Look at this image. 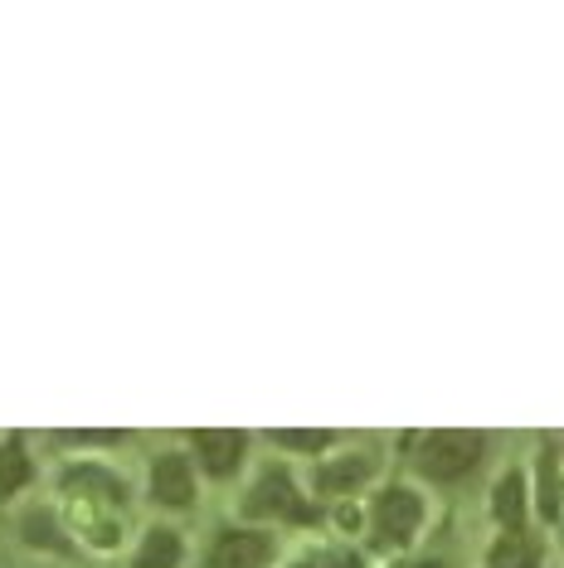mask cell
Segmentation results:
<instances>
[{"label": "cell", "instance_id": "5", "mask_svg": "<svg viewBox=\"0 0 564 568\" xmlns=\"http://www.w3.org/2000/svg\"><path fill=\"white\" fill-rule=\"evenodd\" d=\"M151 496L161 500V506H190V496H195V476H190V462L181 452H165V457L151 467Z\"/></svg>", "mask_w": 564, "mask_h": 568}, {"label": "cell", "instance_id": "15", "mask_svg": "<svg viewBox=\"0 0 564 568\" xmlns=\"http://www.w3.org/2000/svg\"><path fill=\"white\" fill-rule=\"evenodd\" d=\"M326 568H361V559H355V554H336Z\"/></svg>", "mask_w": 564, "mask_h": 568}, {"label": "cell", "instance_id": "11", "mask_svg": "<svg viewBox=\"0 0 564 568\" xmlns=\"http://www.w3.org/2000/svg\"><path fill=\"white\" fill-rule=\"evenodd\" d=\"M492 568H535V545L525 535H506L492 549Z\"/></svg>", "mask_w": 564, "mask_h": 568}, {"label": "cell", "instance_id": "9", "mask_svg": "<svg viewBox=\"0 0 564 568\" xmlns=\"http://www.w3.org/2000/svg\"><path fill=\"white\" fill-rule=\"evenodd\" d=\"M175 564H181V539L171 529H151L137 554V568H175Z\"/></svg>", "mask_w": 564, "mask_h": 568}, {"label": "cell", "instance_id": "6", "mask_svg": "<svg viewBox=\"0 0 564 568\" xmlns=\"http://www.w3.org/2000/svg\"><path fill=\"white\" fill-rule=\"evenodd\" d=\"M370 471H375V457H370V452H351V457H336V462H326V467H316V490H322V496H345V490L370 481Z\"/></svg>", "mask_w": 564, "mask_h": 568}, {"label": "cell", "instance_id": "17", "mask_svg": "<svg viewBox=\"0 0 564 568\" xmlns=\"http://www.w3.org/2000/svg\"><path fill=\"white\" fill-rule=\"evenodd\" d=\"M292 568H312V564H306V559H302V564H292Z\"/></svg>", "mask_w": 564, "mask_h": 568}, {"label": "cell", "instance_id": "12", "mask_svg": "<svg viewBox=\"0 0 564 568\" xmlns=\"http://www.w3.org/2000/svg\"><path fill=\"white\" fill-rule=\"evenodd\" d=\"M541 515H545V520H560V467H555V452H541Z\"/></svg>", "mask_w": 564, "mask_h": 568}, {"label": "cell", "instance_id": "7", "mask_svg": "<svg viewBox=\"0 0 564 568\" xmlns=\"http://www.w3.org/2000/svg\"><path fill=\"white\" fill-rule=\"evenodd\" d=\"M195 447H200V462L210 476H229V471H239V462H243V433L210 428L195 437Z\"/></svg>", "mask_w": 564, "mask_h": 568}, {"label": "cell", "instance_id": "10", "mask_svg": "<svg viewBox=\"0 0 564 568\" xmlns=\"http://www.w3.org/2000/svg\"><path fill=\"white\" fill-rule=\"evenodd\" d=\"M24 481H30V457H24V443H20V437H10V443L0 447V496L20 490Z\"/></svg>", "mask_w": 564, "mask_h": 568}, {"label": "cell", "instance_id": "13", "mask_svg": "<svg viewBox=\"0 0 564 568\" xmlns=\"http://www.w3.org/2000/svg\"><path fill=\"white\" fill-rule=\"evenodd\" d=\"M24 539H30V545H49V549H69V539L59 535V525L49 520V515H24Z\"/></svg>", "mask_w": 564, "mask_h": 568}, {"label": "cell", "instance_id": "16", "mask_svg": "<svg viewBox=\"0 0 564 568\" xmlns=\"http://www.w3.org/2000/svg\"><path fill=\"white\" fill-rule=\"evenodd\" d=\"M414 568H443V564H414Z\"/></svg>", "mask_w": 564, "mask_h": 568}, {"label": "cell", "instance_id": "4", "mask_svg": "<svg viewBox=\"0 0 564 568\" xmlns=\"http://www.w3.org/2000/svg\"><path fill=\"white\" fill-rule=\"evenodd\" d=\"M273 559V539L259 529H229L210 554V568H268Z\"/></svg>", "mask_w": 564, "mask_h": 568}, {"label": "cell", "instance_id": "3", "mask_svg": "<svg viewBox=\"0 0 564 568\" xmlns=\"http://www.w3.org/2000/svg\"><path fill=\"white\" fill-rule=\"evenodd\" d=\"M249 515H282V520H312V506L298 496L288 471H263V481L249 496Z\"/></svg>", "mask_w": 564, "mask_h": 568}, {"label": "cell", "instance_id": "2", "mask_svg": "<svg viewBox=\"0 0 564 568\" xmlns=\"http://www.w3.org/2000/svg\"><path fill=\"white\" fill-rule=\"evenodd\" d=\"M419 525H423V500L414 496V490H404V486L384 490L380 506H375V535H380V545H390V549L409 545V539L419 535Z\"/></svg>", "mask_w": 564, "mask_h": 568}, {"label": "cell", "instance_id": "8", "mask_svg": "<svg viewBox=\"0 0 564 568\" xmlns=\"http://www.w3.org/2000/svg\"><path fill=\"white\" fill-rule=\"evenodd\" d=\"M492 510H496V520H502V525L521 529V515H525V481H521V471H506L502 481H496Z\"/></svg>", "mask_w": 564, "mask_h": 568}, {"label": "cell", "instance_id": "1", "mask_svg": "<svg viewBox=\"0 0 564 568\" xmlns=\"http://www.w3.org/2000/svg\"><path fill=\"white\" fill-rule=\"evenodd\" d=\"M482 462V437L477 433H433L419 452V471L433 481H457Z\"/></svg>", "mask_w": 564, "mask_h": 568}, {"label": "cell", "instance_id": "14", "mask_svg": "<svg viewBox=\"0 0 564 568\" xmlns=\"http://www.w3.org/2000/svg\"><path fill=\"white\" fill-rule=\"evenodd\" d=\"M278 443L292 447V452H322L331 443V433H298V428H288V433H278Z\"/></svg>", "mask_w": 564, "mask_h": 568}]
</instances>
